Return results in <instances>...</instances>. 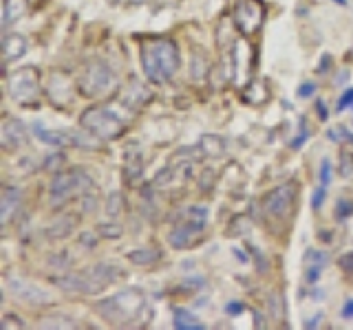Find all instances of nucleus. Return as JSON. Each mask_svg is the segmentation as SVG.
I'll return each instance as SVG.
<instances>
[{
    "instance_id": "15",
    "label": "nucleus",
    "mask_w": 353,
    "mask_h": 330,
    "mask_svg": "<svg viewBox=\"0 0 353 330\" xmlns=\"http://www.w3.org/2000/svg\"><path fill=\"white\" fill-rule=\"evenodd\" d=\"M309 93H314V84H305V86L301 88V95H303V97H307Z\"/></svg>"
},
{
    "instance_id": "12",
    "label": "nucleus",
    "mask_w": 353,
    "mask_h": 330,
    "mask_svg": "<svg viewBox=\"0 0 353 330\" xmlns=\"http://www.w3.org/2000/svg\"><path fill=\"white\" fill-rule=\"evenodd\" d=\"M347 106H353V91H347L345 97H342L340 104H338V108H347Z\"/></svg>"
},
{
    "instance_id": "6",
    "label": "nucleus",
    "mask_w": 353,
    "mask_h": 330,
    "mask_svg": "<svg viewBox=\"0 0 353 330\" xmlns=\"http://www.w3.org/2000/svg\"><path fill=\"white\" fill-rule=\"evenodd\" d=\"M27 11V0H5V25H11Z\"/></svg>"
},
{
    "instance_id": "7",
    "label": "nucleus",
    "mask_w": 353,
    "mask_h": 330,
    "mask_svg": "<svg viewBox=\"0 0 353 330\" xmlns=\"http://www.w3.org/2000/svg\"><path fill=\"white\" fill-rule=\"evenodd\" d=\"M16 201H20V192L14 190V187H7V190H5V196H3V218H5V223L9 220L11 207H14Z\"/></svg>"
},
{
    "instance_id": "8",
    "label": "nucleus",
    "mask_w": 353,
    "mask_h": 330,
    "mask_svg": "<svg viewBox=\"0 0 353 330\" xmlns=\"http://www.w3.org/2000/svg\"><path fill=\"white\" fill-rule=\"evenodd\" d=\"M174 326H176V328H203V324H199L194 317H190V315L183 313V311L176 313V317H174Z\"/></svg>"
},
{
    "instance_id": "13",
    "label": "nucleus",
    "mask_w": 353,
    "mask_h": 330,
    "mask_svg": "<svg viewBox=\"0 0 353 330\" xmlns=\"http://www.w3.org/2000/svg\"><path fill=\"white\" fill-rule=\"evenodd\" d=\"M323 196H325V187H323L320 192L314 194V207H320V205H323Z\"/></svg>"
},
{
    "instance_id": "4",
    "label": "nucleus",
    "mask_w": 353,
    "mask_h": 330,
    "mask_svg": "<svg viewBox=\"0 0 353 330\" xmlns=\"http://www.w3.org/2000/svg\"><path fill=\"white\" fill-rule=\"evenodd\" d=\"M292 203H294V185H285V187H279V190H274L268 198H265L263 207L268 214L281 218L290 212Z\"/></svg>"
},
{
    "instance_id": "14",
    "label": "nucleus",
    "mask_w": 353,
    "mask_h": 330,
    "mask_svg": "<svg viewBox=\"0 0 353 330\" xmlns=\"http://www.w3.org/2000/svg\"><path fill=\"white\" fill-rule=\"evenodd\" d=\"M318 278H320V269H318V267L309 269V273H307V280H309V282H314V280H318Z\"/></svg>"
},
{
    "instance_id": "1",
    "label": "nucleus",
    "mask_w": 353,
    "mask_h": 330,
    "mask_svg": "<svg viewBox=\"0 0 353 330\" xmlns=\"http://www.w3.org/2000/svg\"><path fill=\"white\" fill-rule=\"evenodd\" d=\"M143 71L154 82H163L179 66V53L172 42H148L141 47Z\"/></svg>"
},
{
    "instance_id": "5",
    "label": "nucleus",
    "mask_w": 353,
    "mask_h": 330,
    "mask_svg": "<svg viewBox=\"0 0 353 330\" xmlns=\"http://www.w3.org/2000/svg\"><path fill=\"white\" fill-rule=\"evenodd\" d=\"M25 71L16 73V80H11V93H14V99H20V102H27V99H33L38 95V86H36V73L31 77H22Z\"/></svg>"
},
{
    "instance_id": "2",
    "label": "nucleus",
    "mask_w": 353,
    "mask_h": 330,
    "mask_svg": "<svg viewBox=\"0 0 353 330\" xmlns=\"http://www.w3.org/2000/svg\"><path fill=\"white\" fill-rule=\"evenodd\" d=\"M91 183V179H86L82 172H71V174H60L55 176V181L51 185V198H55V203H62L64 198H69L77 190H82Z\"/></svg>"
},
{
    "instance_id": "9",
    "label": "nucleus",
    "mask_w": 353,
    "mask_h": 330,
    "mask_svg": "<svg viewBox=\"0 0 353 330\" xmlns=\"http://www.w3.org/2000/svg\"><path fill=\"white\" fill-rule=\"evenodd\" d=\"M338 218H347L349 214H353V201H340L336 207Z\"/></svg>"
},
{
    "instance_id": "10",
    "label": "nucleus",
    "mask_w": 353,
    "mask_h": 330,
    "mask_svg": "<svg viewBox=\"0 0 353 330\" xmlns=\"http://www.w3.org/2000/svg\"><path fill=\"white\" fill-rule=\"evenodd\" d=\"M329 179H331V165H329V161H325L323 168H320V183H323V187L329 185Z\"/></svg>"
},
{
    "instance_id": "17",
    "label": "nucleus",
    "mask_w": 353,
    "mask_h": 330,
    "mask_svg": "<svg viewBox=\"0 0 353 330\" xmlns=\"http://www.w3.org/2000/svg\"><path fill=\"white\" fill-rule=\"evenodd\" d=\"M345 317H353V300L347 302V306H345Z\"/></svg>"
},
{
    "instance_id": "16",
    "label": "nucleus",
    "mask_w": 353,
    "mask_h": 330,
    "mask_svg": "<svg viewBox=\"0 0 353 330\" xmlns=\"http://www.w3.org/2000/svg\"><path fill=\"white\" fill-rule=\"evenodd\" d=\"M241 311H243V304H239V302L232 304V308L228 306V313H241Z\"/></svg>"
},
{
    "instance_id": "3",
    "label": "nucleus",
    "mask_w": 353,
    "mask_h": 330,
    "mask_svg": "<svg viewBox=\"0 0 353 330\" xmlns=\"http://www.w3.org/2000/svg\"><path fill=\"white\" fill-rule=\"evenodd\" d=\"M82 124L93 132H99L102 137H115L119 132V121L113 115H108V110H88Z\"/></svg>"
},
{
    "instance_id": "11",
    "label": "nucleus",
    "mask_w": 353,
    "mask_h": 330,
    "mask_svg": "<svg viewBox=\"0 0 353 330\" xmlns=\"http://www.w3.org/2000/svg\"><path fill=\"white\" fill-rule=\"evenodd\" d=\"M340 267L345 271H353V253H347V256L340 258Z\"/></svg>"
}]
</instances>
